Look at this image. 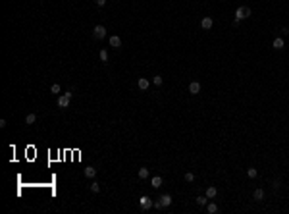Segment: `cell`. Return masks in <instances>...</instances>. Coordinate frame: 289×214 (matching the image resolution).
<instances>
[{
  "mask_svg": "<svg viewBox=\"0 0 289 214\" xmlns=\"http://www.w3.org/2000/svg\"><path fill=\"white\" fill-rule=\"evenodd\" d=\"M152 83H154V85H162V77H160V75H154V77H152Z\"/></svg>",
  "mask_w": 289,
  "mask_h": 214,
  "instance_id": "22",
  "label": "cell"
},
{
  "mask_svg": "<svg viewBox=\"0 0 289 214\" xmlns=\"http://www.w3.org/2000/svg\"><path fill=\"white\" fill-rule=\"evenodd\" d=\"M189 93H191V95H197V93H200V83H199V81H193V83L189 85Z\"/></svg>",
  "mask_w": 289,
  "mask_h": 214,
  "instance_id": "7",
  "label": "cell"
},
{
  "mask_svg": "<svg viewBox=\"0 0 289 214\" xmlns=\"http://www.w3.org/2000/svg\"><path fill=\"white\" fill-rule=\"evenodd\" d=\"M200 25H202V29H210L212 27V18H204V20L200 21Z\"/></svg>",
  "mask_w": 289,
  "mask_h": 214,
  "instance_id": "13",
  "label": "cell"
},
{
  "mask_svg": "<svg viewBox=\"0 0 289 214\" xmlns=\"http://www.w3.org/2000/svg\"><path fill=\"white\" fill-rule=\"evenodd\" d=\"M247 174H249V177H257L258 172H257V168H249V170H247Z\"/></svg>",
  "mask_w": 289,
  "mask_h": 214,
  "instance_id": "21",
  "label": "cell"
},
{
  "mask_svg": "<svg viewBox=\"0 0 289 214\" xmlns=\"http://www.w3.org/2000/svg\"><path fill=\"white\" fill-rule=\"evenodd\" d=\"M216 195H218V189L214 187V185H212V187H208V189H206V197H208V199H214Z\"/></svg>",
  "mask_w": 289,
  "mask_h": 214,
  "instance_id": "9",
  "label": "cell"
},
{
  "mask_svg": "<svg viewBox=\"0 0 289 214\" xmlns=\"http://www.w3.org/2000/svg\"><path fill=\"white\" fill-rule=\"evenodd\" d=\"M83 174H85V177H95V175H96V170L93 168V166H87V168L83 170Z\"/></svg>",
  "mask_w": 289,
  "mask_h": 214,
  "instance_id": "8",
  "label": "cell"
},
{
  "mask_svg": "<svg viewBox=\"0 0 289 214\" xmlns=\"http://www.w3.org/2000/svg\"><path fill=\"white\" fill-rule=\"evenodd\" d=\"M254 199H257V201H262L264 199V191L262 189H257V191H254Z\"/></svg>",
  "mask_w": 289,
  "mask_h": 214,
  "instance_id": "16",
  "label": "cell"
},
{
  "mask_svg": "<svg viewBox=\"0 0 289 214\" xmlns=\"http://www.w3.org/2000/svg\"><path fill=\"white\" fill-rule=\"evenodd\" d=\"M158 201H160L162 208H166V207H170V205H172V197H170V195H162Z\"/></svg>",
  "mask_w": 289,
  "mask_h": 214,
  "instance_id": "5",
  "label": "cell"
},
{
  "mask_svg": "<svg viewBox=\"0 0 289 214\" xmlns=\"http://www.w3.org/2000/svg\"><path fill=\"white\" fill-rule=\"evenodd\" d=\"M50 91L54 93V95H58V93H60V85H52V87H50Z\"/></svg>",
  "mask_w": 289,
  "mask_h": 214,
  "instance_id": "23",
  "label": "cell"
},
{
  "mask_svg": "<svg viewBox=\"0 0 289 214\" xmlns=\"http://www.w3.org/2000/svg\"><path fill=\"white\" fill-rule=\"evenodd\" d=\"M250 16V8L249 6H241V8H237V12H235V20H247Z\"/></svg>",
  "mask_w": 289,
  "mask_h": 214,
  "instance_id": "2",
  "label": "cell"
},
{
  "mask_svg": "<svg viewBox=\"0 0 289 214\" xmlns=\"http://www.w3.org/2000/svg\"><path fill=\"white\" fill-rule=\"evenodd\" d=\"M139 177H141V179H147V177H148V170L147 168H141V170H139Z\"/></svg>",
  "mask_w": 289,
  "mask_h": 214,
  "instance_id": "18",
  "label": "cell"
},
{
  "mask_svg": "<svg viewBox=\"0 0 289 214\" xmlns=\"http://www.w3.org/2000/svg\"><path fill=\"white\" fill-rule=\"evenodd\" d=\"M37 122V114H27L25 116V123L27 125H31V123H35Z\"/></svg>",
  "mask_w": 289,
  "mask_h": 214,
  "instance_id": "12",
  "label": "cell"
},
{
  "mask_svg": "<svg viewBox=\"0 0 289 214\" xmlns=\"http://www.w3.org/2000/svg\"><path fill=\"white\" fill-rule=\"evenodd\" d=\"M91 191H93V193H98V191H100V183L93 181V183H91Z\"/></svg>",
  "mask_w": 289,
  "mask_h": 214,
  "instance_id": "19",
  "label": "cell"
},
{
  "mask_svg": "<svg viewBox=\"0 0 289 214\" xmlns=\"http://www.w3.org/2000/svg\"><path fill=\"white\" fill-rule=\"evenodd\" d=\"M206 210H208L210 214H216V212H218V205H214V202H210V205L206 207Z\"/></svg>",
  "mask_w": 289,
  "mask_h": 214,
  "instance_id": "15",
  "label": "cell"
},
{
  "mask_svg": "<svg viewBox=\"0 0 289 214\" xmlns=\"http://www.w3.org/2000/svg\"><path fill=\"white\" fill-rule=\"evenodd\" d=\"M93 37H95V39H104V37H106V27L104 25H95Z\"/></svg>",
  "mask_w": 289,
  "mask_h": 214,
  "instance_id": "3",
  "label": "cell"
},
{
  "mask_svg": "<svg viewBox=\"0 0 289 214\" xmlns=\"http://www.w3.org/2000/svg\"><path fill=\"white\" fill-rule=\"evenodd\" d=\"M206 202H208V197H206V195H204V197H197V205H200V207H204Z\"/></svg>",
  "mask_w": 289,
  "mask_h": 214,
  "instance_id": "17",
  "label": "cell"
},
{
  "mask_svg": "<svg viewBox=\"0 0 289 214\" xmlns=\"http://www.w3.org/2000/svg\"><path fill=\"white\" fill-rule=\"evenodd\" d=\"M110 46H114V48H120V46H122V39H120L118 35H112V37H110Z\"/></svg>",
  "mask_w": 289,
  "mask_h": 214,
  "instance_id": "6",
  "label": "cell"
},
{
  "mask_svg": "<svg viewBox=\"0 0 289 214\" xmlns=\"http://www.w3.org/2000/svg\"><path fill=\"white\" fill-rule=\"evenodd\" d=\"M71 97H73V91H68V93H64V95H60V97H58V106H60V108H68Z\"/></svg>",
  "mask_w": 289,
  "mask_h": 214,
  "instance_id": "1",
  "label": "cell"
},
{
  "mask_svg": "<svg viewBox=\"0 0 289 214\" xmlns=\"http://www.w3.org/2000/svg\"><path fill=\"white\" fill-rule=\"evenodd\" d=\"M193 179H195V175H193L191 172H187L185 174V181H193Z\"/></svg>",
  "mask_w": 289,
  "mask_h": 214,
  "instance_id": "24",
  "label": "cell"
},
{
  "mask_svg": "<svg viewBox=\"0 0 289 214\" xmlns=\"http://www.w3.org/2000/svg\"><path fill=\"white\" fill-rule=\"evenodd\" d=\"M104 4H106V0H96V6H100V8H102Z\"/></svg>",
  "mask_w": 289,
  "mask_h": 214,
  "instance_id": "25",
  "label": "cell"
},
{
  "mask_svg": "<svg viewBox=\"0 0 289 214\" xmlns=\"http://www.w3.org/2000/svg\"><path fill=\"white\" fill-rule=\"evenodd\" d=\"M98 56H100V60H102V62H108V52H106V50H100V54H98Z\"/></svg>",
  "mask_w": 289,
  "mask_h": 214,
  "instance_id": "20",
  "label": "cell"
},
{
  "mask_svg": "<svg viewBox=\"0 0 289 214\" xmlns=\"http://www.w3.org/2000/svg\"><path fill=\"white\" fill-rule=\"evenodd\" d=\"M283 45H285V43H283V39H282V37L274 39V48H276V50H282V48H283Z\"/></svg>",
  "mask_w": 289,
  "mask_h": 214,
  "instance_id": "10",
  "label": "cell"
},
{
  "mask_svg": "<svg viewBox=\"0 0 289 214\" xmlns=\"http://www.w3.org/2000/svg\"><path fill=\"white\" fill-rule=\"evenodd\" d=\"M137 85H139V89H141V91H145V89H148V79H139V81H137Z\"/></svg>",
  "mask_w": 289,
  "mask_h": 214,
  "instance_id": "11",
  "label": "cell"
},
{
  "mask_svg": "<svg viewBox=\"0 0 289 214\" xmlns=\"http://www.w3.org/2000/svg\"><path fill=\"white\" fill-rule=\"evenodd\" d=\"M160 185H162V177H160V175H154V177H152V187L158 189Z\"/></svg>",
  "mask_w": 289,
  "mask_h": 214,
  "instance_id": "14",
  "label": "cell"
},
{
  "mask_svg": "<svg viewBox=\"0 0 289 214\" xmlns=\"http://www.w3.org/2000/svg\"><path fill=\"white\" fill-rule=\"evenodd\" d=\"M139 205H141V208H143V210H148V208H150V207H152V205H154V202H152V201H150V199H148V197H147V195H143V197H141V199H139Z\"/></svg>",
  "mask_w": 289,
  "mask_h": 214,
  "instance_id": "4",
  "label": "cell"
}]
</instances>
